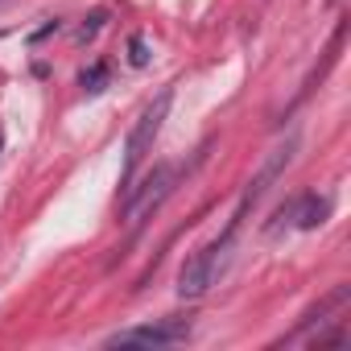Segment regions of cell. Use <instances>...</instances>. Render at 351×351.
<instances>
[{
	"instance_id": "11",
	"label": "cell",
	"mask_w": 351,
	"mask_h": 351,
	"mask_svg": "<svg viewBox=\"0 0 351 351\" xmlns=\"http://www.w3.org/2000/svg\"><path fill=\"white\" fill-rule=\"evenodd\" d=\"M0 149H5V132H0Z\"/></svg>"
},
{
	"instance_id": "1",
	"label": "cell",
	"mask_w": 351,
	"mask_h": 351,
	"mask_svg": "<svg viewBox=\"0 0 351 351\" xmlns=\"http://www.w3.org/2000/svg\"><path fill=\"white\" fill-rule=\"evenodd\" d=\"M169 99H173V91H161V95L136 116V124H132V132H128V141H124V186L132 182V173L141 169L145 153L153 149V141H157V132H161V120H165V112H169Z\"/></svg>"
},
{
	"instance_id": "9",
	"label": "cell",
	"mask_w": 351,
	"mask_h": 351,
	"mask_svg": "<svg viewBox=\"0 0 351 351\" xmlns=\"http://www.w3.org/2000/svg\"><path fill=\"white\" fill-rule=\"evenodd\" d=\"M104 21H108V13H104V9H95V13H91L83 25H79V42H91V38L104 29Z\"/></svg>"
},
{
	"instance_id": "7",
	"label": "cell",
	"mask_w": 351,
	"mask_h": 351,
	"mask_svg": "<svg viewBox=\"0 0 351 351\" xmlns=\"http://www.w3.org/2000/svg\"><path fill=\"white\" fill-rule=\"evenodd\" d=\"M79 83H83L87 95H99V91L108 87V62H91V66L79 75Z\"/></svg>"
},
{
	"instance_id": "4",
	"label": "cell",
	"mask_w": 351,
	"mask_h": 351,
	"mask_svg": "<svg viewBox=\"0 0 351 351\" xmlns=\"http://www.w3.org/2000/svg\"><path fill=\"white\" fill-rule=\"evenodd\" d=\"M232 232H236V228H228V236H223V240H215V244L199 248V252L182 265V273H178V293H182V298H203V293L211 289V281H215V265H219L223 248L232 244Z\"/></svg>"
},
{
	"instance_id": "3",
	"label": "cell",
	"mask_w": 351,
	"mask_h": 351,
	"mask_svg": "<svg viewBox=\"0 0 351 351\" xmlns=\"http://www.w3.org/2000/svg\"><path fill=\"white\" fill-rule=\"evenodd\" d=\"M191 339V318H161L145 326H128L108 335V347H169V343H186Z\"/></svg>"
},
{
	"instance_id": "5",
	"label": "cell",
	"mask_w": 351,
	"mask_h": 351,
	"mask_svg": "<svg viewBox=\"0 0 351 351\" xmlns=\"http://www.w3.org/2000/svg\"><path fill=\"white\" fill-rule=\"evenodd\" d=\"M293 145H298V141L289 136V141H285L281 149H273V157L265 161V169H261V173H256V178L248 182V191H244V203H240V211H236V219H232V228H240V219H244V211H248V207H252V203H256V199H261V195H265V191L273 186V182H277V173H281V169L289 165V157H293Z\"/></svg>"
},
{
	"instance_id": "2",
	"label": "cell",
	"mask_w": 351,
	"mask_h": 351,
	"mask_svg": "<svg viewBox=\"0 0 351 351\" xmlns=\"http://www.w3.org/2000/svg\"><path fill=\"white\" fill-rule=\"evenodd\" d=\"M173 178H178V169H173V165H157L141 186H128V195H124V219H128L132 228H141V223L169 199Z\"/></svg>"
},
{
	"instance_id": "10",
	"label": "cell",
	"mask_w": 351,
	"mask_h": 351,
	"mask_svg": "<svg viewBox=\"0 0 351 351\" xmlns=\"http://www.w3.org/2000/svg\"><path fill=\"white\" fill-rule=\"evenodd\" d=\"M50 34H58V21H46L38 34H34V42H42V38H50Z\"/></svg>"
},
{
	"instance_id": "8",
	"label": "cell",
	"mask_w": 351,
	"mask_h": 351,
	"mask_svg": "<svg viewBox=\"0 0 351 351\" xmlns=\"http://www.w3.org/2000/svg\"><path fill=\"white\" fill-rule=\"evenodd\" d=\"M128 62H132L136 71L153 62V50H149V42H145L141 34H132V38H128Z\"/></svg>"
},
{
	"instance_id": "6",
	"label": "cell",
	"mask_w": 351,
	"mask_h": 351,
	"mask_svg": "<svg viewBox=\"0 0 351 351\" xmlns=\"http://www.w3.org/2000/svg\"><path fill=\"white\" fill-rule=\"evenodd\" d=\"M326 215H330V199H326V195H302V199L293 203V215H289V219H298V228L314 232L318 223H326Z\"/></svg>"
}]
</instances>
